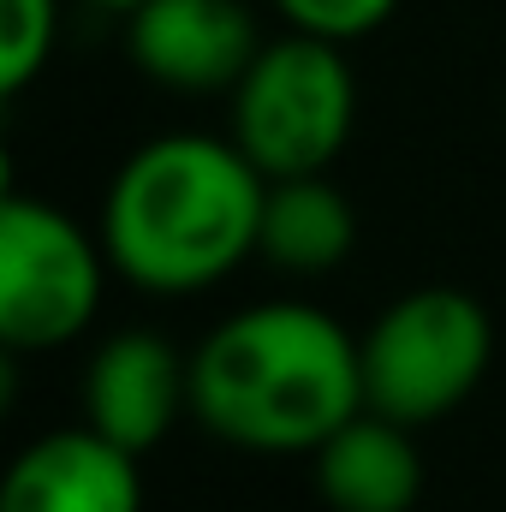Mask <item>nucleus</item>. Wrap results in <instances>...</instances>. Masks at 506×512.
<instances>
[{"mask_svg":"<svg viewBox=\"0 0 506 512\" xmlns=\"http://www.w3.org/2000/svg\"><path fill=\"white\" fill-rule=\"evenodd\" d=\"M358 411V334L316 304H245L191 346V417L233 453L310 459Z\"/></svg>","mask_w":506,"mask_h":512,"instance_id":"obj_1","label":"nucleus"},{"mask_svg":"<svg viewBox=\"0 0 506 512\" xmlns=\"http://www.w3.org/2000/svg\"><path fill=\"white\" fill-rule=\"evenodd\" d=\"M268 173L233 137L161 131L108 179L102 245L114 274L155 298H191L256 256Z\"/></svg>","mask_w":506,"mask_h":512,"instance_id":"obj_2","label":"nucleus"},{"mask_svg":"<svg viewBox=\"0 0 506 512\" xmlns=\"http://www.w3.org/2000/svg\"><path fill=\"white\" fill-rule=\"evenodd\" d=\"M358 126V78L346 42L286 30L256 48L245 78L227 90V137L268 179L328 173Z\"/></svg>","mask_w":506,"mask_h":512,"instance_id":"obj_3","label":"nucleus"},{"mask_svg":"<svg viewBox=\"0 0 506 512\" xmlns=\"http://www.w3.org/2000/svg\"><path fill=\"white\" fill-rule=\"evenodd\" d=\"M364 405L411 429L453 417L495 364V322L465 286H411L358 334Z\"/></svg>","mask_w":506,"mask_h":512,"instance_id":"obj_4","label":"nucleus"},{"mask_svg":"<svg viewBox=\"0 0 506 512\" xmlns=\"http://www.w3.org/2000/svg\"><path fill=\"white\" fill-rule=\"evenodd\" d=\"M108 245L78 215L48 197L6 185L0 197V346L60 352L84 340L102 316L108 292Z\"/></svg>","mask_w":506,"mask_h":512,"instance_id":"obj_5","label":"nucleus"},{"mask_svg":"<svg viewBox=\"0 0 506 512\" xmlns=\"http://www.w3.org/2000/svg\"><path fill=\"white\" fill-rule=\"evenodd\" d=\"M78 411L96 435L149 459L191 411V358L161 328H120L90 352L78 376Z\"/></svg>","mask_w":506,"mask_h":512,"instance_id":"obj_6","label":"nucleus"},{"mask_svg":"<svg viewBox=\"0 0 506 512\" xmlns=\"http://www.w3.org/2000/svg\"><path fill=\"white\" fill-rule=\"evenodd\" d=\"M256 48L262 36L245 0H143L126 12L131 66L179 96H227Z\"/></svg>","mask_w":506,"mask_h":512,"instance_id":"obj_7","label":"nucleus"},{"mask_svg":"<svg viewBox=\"0 0 506 512\" xmlns=\"http://www.w3.org/2000/svg\"><path fill=\"white\" fill-rule=\"evenodd\" d=\"M0 512H143L137 453L96 435L84 417L48 429L6 465Z\"/></svg>","mask_w":506,"mask_h":512,"instance_id":"obj_8","label":"nucleus"},{"mask_svg":"<svg viewBox=\"0 0 506 512\" xmlns=\"http://www.w3.org/2000/svg\"><path fill=\"white\" fill-rule=\"evenodd\" d=\"M310 477L328 512H411L423 501L417 429L364 405L310 453Z\"/></svg>","mask_w":506,"mask_h":512,"instance_id":"obj_9","label":"nucleus"},{"mask_svg":"<svg viewBox=\"0 0 506 512\" xmlns=\"http://www.w3.org/2000/svg\"><path fill=\"white\" fill-rule=\"evenodd\" d=\"M358 251V209L328 173H298V179H268L262 197V233L256 256L292 280H322L346 268Z\"/></svg>","mask_w":506,"mask_h":512,"instance_id":"obj_10","label":"nucleus"},{"mask_svg":"<svg viewBox=\"0 0 506 512\" xmlns=\"http://www.w3.org/2000/svg\"><path fill=\"white\" fill-rule=\"evenodd\" d=\"M0 96H24L60 42V0H0Z\"/></svg>","mask_w":506,"mask_h":512,"instance_id":"obj_11","label":"nucleus"},{"mask_svg":"<svg viewBox=\"0 0 506 512\" xmlns=\"http://www.w3.org/2000/svg\"><path fill=\"white\" fill-rule=\"evenodd\" d=\"M286 30L322 36V42H364L399 12V0H268Z\"/></svg>","mask_w":506,"mask_h":512,"instance_id":"obj_12","label":"nucleus"},{"mask_svg":"<svg viewBox=\"0 0 506 512\" xmlns=\"http://www.w3.org/2000/svg\"><path fill=\"white\" fill-rule=\"evenodd\" d=\"M90 6H102V12H120V18H126L131 6H143V0H90Z\"/></svg>","mask_w":506,"mask_h":512,"instance_id":"obj_13","label":"nucleus"}]
</instances>
